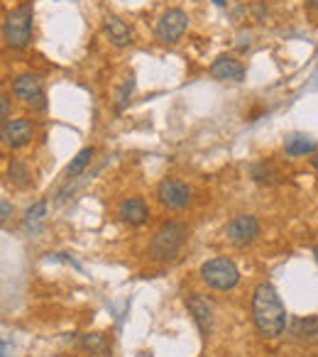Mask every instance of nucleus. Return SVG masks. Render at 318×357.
Returning <instances> with one entry per match:
<instances>
[{"label": "nucleus", "mask_w": 318, "mask_h": 357, "mask_svg": "<svg viewBox=\"0 0 318 357\" xmlns=\"http://www.w3.org/2000/svg\"><path fill=\"white\" fill-rule=\"evenodd\" d=\"M215 6H225V0H213Z\"/></svg>", "instance_id": "nucleus-24"}, {"label": "nucleus", "mask_w": 318, "mask_h": 357, "mask_svg": "<svg viewBox=\"0 0 318 357\" xmlns=\"http://www.w3.org/2000/svg\"><path fill=\"white\" fill-rule=\"evenodd\" d=\"M311 167H313V172H316V174H318V152H316V154H313V159H311Z\"/></svg>", "instance_id": "nucleus-22"}, {"label": "nucleus", "mask_w": 318, "mask_h": 357, "mask_svg": "<svg viewBox=\"0 0 318 357\" xmlns=\"http://www.w3.org/2000/svg\"><path fill=\"white\" fill-rule=\"evenodd\" d=\"M81 347L93 352V355H105V352H108V340H105L100 333H86V335L81 337Z\"/></svg>", "instance_id": "nucleus-19"}, {"label": "nucleus", "mask_w": 318, "mask_h": 357, "mask_svg": "<svg viewBox=\"0 0 318 357\" xmlns=\"http://www.w3.org/2000/svg\"><path fill=\"white\" fill-rule=\"evenodd\" d=\"M186 240V228L176 220L169 223H162L157 228V233L149 240V257L157 259V262H167V259L176 257L179 250L184 248Z\"/></svg>", "instance_id": "nucleus-2"}, {"label": "nucleus", "mask_w": 318, "mask_h": 357, "mask_svg": "<svg viewBox=\"0 0 318 357\" xmlns=\"http://www.w3.org/2000/svg\"><path fill=\"white\" fill-rule=\"evenodd\" d=\"M157 199H159V204L167 206V208L181 211L189 206L191 189L184 181H179V178H162L157 186Z\"/></svg>", "instance_id": "nucleus-7"}, {"label": "nucleus", "mask_w": 318, "mask_h": 357, "mask_svg": "<svg viewBox=\"0 0 318 357\" xmlns=\"http://www.w3.org/2000/svg\"><path fill=\"white\" fill-rule=\"evenodd\" d=\"M313 255H316V262H318V248H316V250H313Z\"/></svg>", "instance_id": "nucleus-25"}, {"label": "nucleus", "mask_w": 318, "mask_h": 357, "mask_svg": "<svg viewBox=\"0 0 318 357\" xmlns=\"http://www.w3.org/2000/svg\"><path fill=\"white\" fill-rule=\"evenodd\" d=\"M30 139H32V123L27 118L8 120V123L3 125V142L10 149L25 147V144H30Z\"/></svg>", "instance_id": "nucleus-9"}, {"label": "nucleus", "mask_w": 318, "mask_h": 357, "mask_svg": "<svg viewBox=\"0 0 318 357\" xmlns=\"http://www.w3.org/2000/svg\"><path fill=\"white\" fill-rule=\"evenodd\" d=\"M186 27H189V15L179 8H172V10L162 13V17L154 25V35H157L159 42L165 45H174L184 37Z\"/></svg>", "instance_id": "nucleus-5"}, {"label": "nucleus", "mask_w": 318, "mask_h": 357, "mask_svg": "<svg viewBox=\"0 0 318 357\" xmlns=\"http://www.w3.org/2000/svg\"><path fill=\"white\" fill-rule=\"evenodd\" d=\"M118 215L128 225H142L149 218V208L142 199H125L118 208Z\"/></svg>", "instance_id": "nucleus-12"}, {"label": "nucleus", "mask_w": 318, "mask_h": 357, "mask_svg": "<svg viewBox=\"0 0 318 357\" xmlns=\"http://www.w3.org/2000/svg\"><path fill=\"white\" fill-rule=\"evenodd\" d=\"M306 3H308V8H311V10L318 13V0H306Z\"/></svg>", "instance_id": "nucleus-23"}, {"label": "nucleus", "mask_w": 318, "mask_h": 357, "mask_svg": "<svg viewBox=\"0 0 318 357\" xmlns=\"http://www.w3.org/2000/svg\"><path fill=\"white\" fill-rule=\"evenodd\" d=\"M3 37L13 50H25L32 37V6H20L10 10L3 20Z\"/></svg>", "instance_id": "nucleus-4"}, {"label": "nucleus", "mask_w": 318, "mask_h": 357, "mask_svg": "<svg viewBox=\"0 0 318 357\" xmlns=\"http://www.w3.org/2000/svg\"><path fill=\"white\" fill-rule=\"evenodd\" d=\"M91 157H93V147L81 149V152L69 162V167H66V172H64L66 178H74V176H79V174H84V169L91 164Z\"/></svg>", "instance_id": "nucleus-18"}, {"label": "nucleus", "mask_w": 318, "mask_h": 357, "mask_svg": "<svg viewBox=\"0 0 318 357\" xmlns=\"http://www.w3.org/2000/svg\"><path fill=\"white\" fill-rule=\"evenodd\" d=\"M292 335H296L298 340H306V342H318V316H308V318L294 321Z\"/></svg>", "instance_id": "nucleus-15"}, {"label": "nucleus", "mask_w": 318, "mask_h": 357, "mask_svg": "<svg viewBox=\"0 0 318 357\" xmlns=\"http://www.w3.org/2000/svg\"><path fill=\"white\" fill-rule=\"evenodd\" d=\"M318 144L316 139L306 137V135H292V137L284 139V152L292 154V157H303V154H316Z\"/></svg>", "instance_id": "nucleus-14"}, {"label": "nucleus", "mask_w": 318, "mask_h": 357, "mask_svg": "<svg viewBox=\"0 0 318 357\" xmlns=\"http://www.w3.org/2000/svg\"><path fill=\"white\" fill-rule=\"evenodd\" d=\"M105 32H108V40L115 47H130L132 45V32L130 27L120 20L118 15H105Z\"/></svg>", "instance_id": "nucleus-13"}, {"label": "nucleus", "mask_w": 318, "mask_h": 357, "mask_svg": "<svg viewBox=\"0 0 318 357\" xmlns=\"http://www.w3.org/2000/svg\"><path fill=\"white\" fill-rule=\"evenodd\" d=\"M211 76L218 81H233V84H238V81L245 79V66L235 56H218L211 64Z\"/></svg>", "instance_id": "nucleus-11"}, {"label": "nucleus", "mask_w": 318, "mask_h": 357, "mask_svg": "<svg viewBox=\"0 0 318 357\" xmlns=\"http://www.w3.org/2000/svg\"><path fill=\"white\" fill-rule=\"evenodd\" d=\"M3 120L8 123V98H3Z\"/></svg>", "instance_id": "nucleus-21"}, {"label": "nucleus", "mask_w": 318, "mask_h": 357, "mask_svg": "<svg viewBox=\"0 0 318 357\" xmlns=\"http://www.w3.org/2000/svg\"><path fill=\"white\" fill-rule=\"evenodd\" d=\"M45 218H47V204L45 201H37V204H32L30 208L25 211V228H30L32 233H35V230L42 228Z\"/></svg>", "instance_id": "nucleus-17"}, {"label": "nucleus", "mask_w": 318, "mask_h": 357, "mask_svg": "<svg viewBox=\"0 0 318 357\" xmlns=\"http://www.w3.org/2000/svg\"><path fill=\"white\" fill-rule=\"evenodd\" d=\"M0 208H3V218H0V220H3V223H6V220L13 215V208H10V206H8V201H6V199L0 201Z\"/></svg>", "instance_id": "nucleus-20"}, {"label": "nucleus", "mask_w": 318, "mask_h": 357, "mask_svg": "<svg viewBox=\"0 0 318 357\" xmlns=\"http://www.w3.org/2000/svg\"><path fill=\"white\" fill-rule=\"evenodd\" d=\"M13 96L35 108H45V86L37 74H20L13 79Z\"/></svg>", "instance_id": "nucleus-6"}, {"label": "nucleus", "mask_w": 318, "mask_h": 357, "mask_svg": "<svg viewBox=\"0 0 318 357\" xmlns=\"http://www.w3.org/2000/svg\"><path fill=\"white\" fill-rule=\"evenodd\" d=\"M252 321L262 337H279L287 328V308L272 284H259L252 294Z\"/></svg>", "instance_id": "nucleus-1"}, {"label": "nucleus", "mask_w": 318, "mask_h": 357, "mask_svg": "<svg viewBox=\"0 0 318 357\" xmlns=\"http://www.w3.org/2000/svg\"><path fill=\"white\" fill-rule=\"evenodd\" d=\"M225 235H228L230 243L238 245V248H245V245L255 243L259 235L257 218H252V215H235L228 223V228H225Z\"/></svg>", "instance_id": "nucleus-8"}, {"label": "nucleus", "mask_w": 318, "mask_h": 357, "mask_svg": "<svg viewBox=\"0 0 318 357\" xmlns=\"http://www.w3.org/2000/svg\"><path fill=\"white\" fill-rule=\"evenodd\" d=\"M201 279L206 287L215 289V291H230L238 287L240 282V269L235 267L233 259L228 257H213L209 262L201 264Z\"/></svg>", "instance_id": "nucleus-3"}, {"label": "nucleus", "mask_w": 318, "mask_h": 357, "mask_svg": "<svg viewBox=\"0 0 318 357\" xmlns=\"http://www.w3.org/2000/svg\"><path fill=\"white\" fill-rule=\"evenodd\" d=\"M8 178H10L15 186L25 189V186L32 184V172H30V167L22 162V159H13L10 167H8Z\"/></svg>", "instance_id": "nucleus-16"}, {"label": "nucleus", "mask_w": 318, "mask_h": 357, "mask_svg": "<svg viewBox=\"0 0 318 357\" xmlns=\"http://www.w3.org/2000/svg\"><path fill=\"white\" fill-rule=\"evenodd\" d=\"M186 308H189V313L194 316L201 335L206 337L211 333V328H213V306H211L201 294H191V296L186 298Z\"/></svg>", "instance_id": "nucleus-10"}]
</instances>
